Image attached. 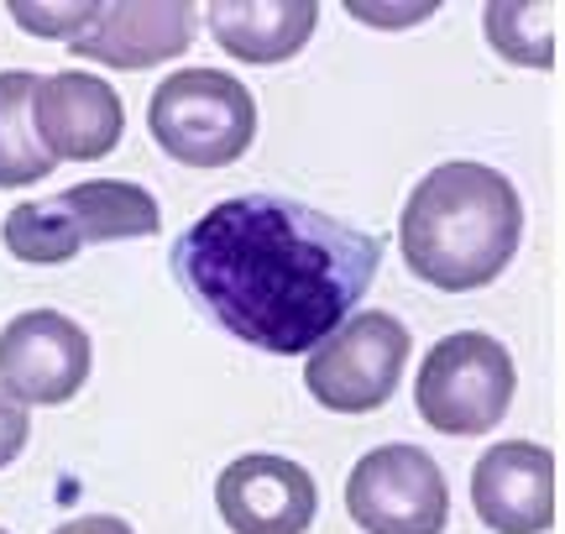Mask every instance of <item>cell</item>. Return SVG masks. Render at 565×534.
<instances>
[{
    "label": "cell",
    "instance_id": "7a4b0ae2",
    "mask_svg": "<svg viewBox=\"0 0 565 534\" xmlns=\"http://www.w3.org/2000/svg\"><path fill=\"white\" fill-rule=\"evenodd\" d=\"M519 247H524L519 189L508 173L471 158L429 168L398 215V252L408 273L440 293L498 284Z\"/></svg>",
    "mask_w": 565,
    "mask_h": 534
},
{
    "label": "cell",
    "instance_id": "5bb4252c",
    "mask_svg": "<svg viewBox=\"0 0 565 534\" xmlns=\"http://www.w3.org/2000/svg\"><path fill=\"white\" fill-rule=\"evenodd\" d=\"M32 89H38V74L26 68L0 74V189L42 184L58 168L32 131Z\"/></svg>",
    "mask_w": 565,
    "mask_h": 534
},
{
    "label": "cell",
    "instance_id": "e0dca14e",
    "mask_svg": "<svg viewBox=\"0 0 565 534\" xmlns=\"http://www.w3.org/2000/svg\"><path fill=\"white\" fill-rule=\"evenodd\" d=\"M100 17V6L89 0V6H38V0H17L11 6V21H17L21 32H32V38H68L79 42L89 26Z\"/></svg>",
    "mask_w": 565,
    "mask_h": 534
},
{
    "label": "cell",
    "instance_id": "ffe728a7",
    "mask_svg": "<svg viewBox=\"0 0 565 534\" xmlns=\"http://www.w3.org/2000/svg\"><path fill=\"white\" fill-rule=\"evenodd\" d=\"M351 17H356V21H377V26H404V21L429 17V6H398V11H387V6H351Z\"/></svg>",
    "mask_w": 565,
    "mask_h": 534
},
{
    "label": "cell",
    "instance_id": "8fae6325",
    "mask_svg": "<svg viewBox=\"0 0 565 534\" xmlns=\"http://www.w3.org/2000/svg\"><path fill=\"white\" fill-rule=\"evenodd\" d=\"M194 38H200L194 6H183V0H121V6H100L95 26L68 47H74V58L137 74V68L183 58Z\"/></svg>",
    "mask_w": 565,
    "mask_h": 534
},
{
    "label": "cell",
    "instance_id": "30bf717a",
    "mask_svg": "<svg viewBox=\"0 0 565 534\" xmlns=\"http://www.w3.org/2000/svg\"><path fill=\"white\" fill-rule=\"evenodd\" d=\"M471 509L492 534H550L555 524V451L503 440L471 467Z\"/></svg>",
    "mask_w": 565,
    "mask_h": 534
},
{
    "label": "cell",
    "instance_id": "8992f818",
    "mask_svg": "<svg viewBox=\"0 0 565 534\" xmlns=\"http://www.w3.org/2000/svg\"><path fill=\"white\" fill-rule=\"evenodd\" d=\"M345 514L362 534H445L450 488L419 446H377L345 477Z\"/></svg>",
    "mask_w": 565,
    "mask_h": 534
},
{
    "label": "cell",
    "instance_id": "52a82bcc",
    "mask_svg": "<svg viewBox=\"0 0 565 534\" xmlns=\"http://www.w3.org/2000/svg\"><path fill=\"white\" fill-rule=\"evenodd\" d=\"M95 341L63 309H21L0 330V388L26 409H58L89 383Z\"/></svg>",
    "mask_w": 565,
    "mask_h": 534
},
{
    "label": "cell",
    "instance_id": "7c38bea8",
    "mask_svg": "<svg viewBox=\"0 0 565 534\" xmlns=\"http://www.w3.org/2000/svg\"><path fill=\"white\" fill-rule=\"evenodd\" d=\"M204 26L231 58L288 63L309 47L320 26V6L315 0H215L204 11Z\"/></svg>",
    "mask_w": 565,
    "mask_h": 534
},
{
    "label": "cell",
    "instance_id": "3957f363",
    "mask_svg": "<svg viewBox=\"0 0 565 534\" xmlns=\"http://www.w3.org/2000/svg\"><path fill=\"white\" fill-rule=\"evenodd\" d=\"M147 131L183 168H231L257 137V100L225 68H179L152 89Z\"/></svg>",
    "mask_w": 565,
    "mask_h": 534
},
{
    "label": "cell",
    "instance_id": "ac0fdd59",
    "mask_svg": "<svg viewBox=\"0 0 565 534\" xmlns=\"http://www.w3.org/2000/svg\"><path fill=\"white\" fill-rule=\"evenodd\" d=\"M26 440H32V414H26V404H17L11 393L0 388V472L26 451Z\"/></svg>",
    "mask_w": 565,
    "mask_h": 534
},
{
    "label": "cell",
    "instance_id": "44dd1931",
    "mask_svg": "<svg viewBox=\"0 0 565 534\" xmlns=\"http://www.w3.org/2000/svg\"><path fill=\"white\" fill-rule=\"evenodd\" d=\"M0 534H6V530H0Z\"/></svg>",
    "mask_w": 565,
    "mask_h": 534
},
{
    "label": "cell",
    "instance_id": "9a60e30c",
    "mask_svg": "<svg viewBox=\"0 0 565 534\" xmlns=\"http://www.w3.org/2000/svg\"><path fill=\"white\" fill-rule=\"evenodd\" d=\"M555 21L561 6L555 0H498L487 6V42L519 68H555Z\"/></svg>",
    "mask_w": 565,
    "mask_h": 534
},
{
    "label": "cell",
    "instance_id": "2e32d148",
    "mask_svg": "<svg viewBox=\"0 0 565 534\" xmlns=\"http://www.w3.org/2000/svg\"><path fill=\"white\" fill-rule=\"evenodd\" d=\"M0 242H6V252H11L17 263H32V267L74 263L84 252L79 231L68 226V215L58 210V200H32V205L6 210Z\"/></svg>",
    "mask_w": 565,
    "mask_h": 534
},
{
    "label": "cell",
    "instance_id": "6da1fadb",
    "mask_svg": "<svg viewBox=\"0 0 565 534\" xmlns=\"http://www.w3.org/2000/svg\"><path fill=\"white\" fill-rule=\"evenodd\" d=\"M383 242L282 194H236L183 231L168 267L210 325L273 356L315 351L356 314Z\"/></svg>",
    "mask_w": 565,
    "mask_h": 534
},
{
    "label": "cell",
    "instance_id": "277c9868",
    "mask_svg": "<svg viewBox=\"0 0 565 534\" xmlns=\"http://www.w3.org/2000/svg\"><path fill=\"white\" fill-rule=\"evenodd\" d=\"M519 393V367L508 356L503 341H492L487 330H456L429 346L414 377V409L429 430L440 435H487L503 425Z\"/></svg>",
    "mask_w": 565,
    "mask_h": 534
},
{
    "label": "cell",
    "instance_id": "9c48e42d",
    "mask_svg": "<svg viewBox=\"0 0 565 534\" xmlns=\"http://www.w3.org/2000/svg\"><path fill=\"white\" fill-rule=\"evenodd\" d=\"M215 509L231 534H309L320 514V488L299 461L252 451L215 477Z\"/></svg>",
    "mask_w": 565,
    "mask_h": 534
},
{
    "label": "cell",
    "instance_id": "ba28073f",
    "mask_svg": "<svg viewBox=\"0 0 565 534\" xmlns=\"http://www.w3.org/2000/svg\"><path fill=\"white\" fill-rule=\"evenodd\" d=\"M32 131L53 163H95L121 147L126 105L110 79L63 68L32 89Z\"/></svg>",
    "mask_w": 565,
    "mask_h": 534
},
{
    "label": "cell",
    "instance_id": "4fadbf2b",
    "mask_svg": "<svg viewBox=\"0 0 565 534\" xmlns=\"http://www.w3.org/2000/svg\"><path fill=\"white\" fill-rule=\"evenodd\" d=\"M58 210L68 226L79 231L84 247H105V242H131V236H158L162 210L152 189L131 184V179H89L58 194Z\"/></svg>",
    "mask_w": 565,
    "mask_h": 534
},
{
    "label": "cell",
    "instance_id": "5b68a950",
    "mask_svg": "<svg viewBox=\"0 0 565 534\" xmlns=\"http://www.w3.org/2000/svg\"><path fill=\"white\" fill-rule=\"evenodd\" d=\"M414 335L387 309H356L309 351L303 388L330 414H377L398 393Z\"/></svg>",
    "mask_w": 565,
    "mask_h": 534
},
{
    "label": "cell",
    "instance_id": "d6986e66",
    "mask_svg": "<svg viewBox=\"0 0 565 534\" xmlns=\"http://www.w3.org/2000/svg\"><path fill=\"white\" fill-rule=\"evenodd\" d=\"M53 534H137L126 519L116 514H84V519H68V524H58Z\"/></svg>",
    "mask_w": 565,
    "mask_h": 534
}]
</instances>
